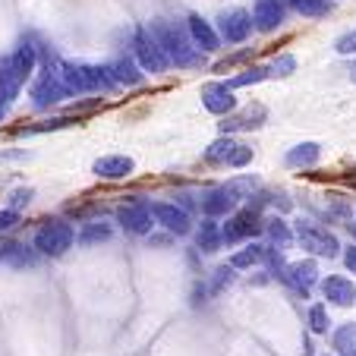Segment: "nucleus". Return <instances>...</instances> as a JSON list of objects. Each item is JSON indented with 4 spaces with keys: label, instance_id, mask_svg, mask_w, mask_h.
Listing matches in <instances>:
<instances>
[{
    "label": "nucleus",
    "instance_id": "obj_1",
    "mask_svg": "<svg viewBox=\"0 0 356 356\" xmlns=\"http://www.w3.org/2000/svg\"><path fill=\"white\" fill-rule=\"evenodd\" d=\"M148 32L155 35V41L161 44L164 57H168V63H174V67H180V70H195V67H202V63H205V54H202L199 47L193 44L189 32H183V29L174 26V22L155 19L152 26H148Z\"/></svg>",
    "mask_w": 356,
    "mask_h": 356
},
{
    "label": "nucleus",
    "instance_id": "obj_2",
    "mask_svg": "<svg viewBox=\"0 0 356 356\" xmlns=\"http://www.w3.org/2000/svg\"><path fill=\"white\" fill-rule=\"evenodd\" d=\"M259 186L256 177H234V180H227L224 186L211 189L209 195H202V211H205V218H224L230 215V211L236 209V205H243L246 199H252V189Z\"/></svg>",
    "mask_w": 356,
    "mask_h": 356
},
{
    "label": "nucleus",
    "instance_id": "obj_3",
    "mask_svg": "<svg viewBox=\"0 0 356 356\" xmlns=\"http://www.w3.org/2000/svg\"><path fill=\"white\" fill-rule=\"evenodd\" d=\"M293 236L300 240V246L306 249V252H312V256H318V259H334L337 249H341L337 236L331 234L328 227L316 224L312 218H300V221L293 224Z\"/></svg>",
    "mask_w": 356,
    "mask_h": 356
},
{
    "label": "nucleus",
    "instance_id": "obj_4",
    "mask_svg": "<svg viewBox=\"0 0 356 356\" xmlns=\"http://www.w3.org/2000/svg\"><path fill=\"white\" fill-rule=\"evenodd\" d=\"M205 164H215V168H246L252 161V148L236 142L230 133H224L221 139H215L205 148Z\"/></svg>",
    "mask_w": 356,
    "mask_h": 356
},
{
    "label": "nucleus",
    "instance_id": "obj_5",
    "mask_svg": "<svg viewBox=\"0 0 356 356\" xmlns=\"http://www.w3.org/2000/svg\"><path fill=\"white\" fill-rule=\"evenodd\" d=\"M73 243H76L73 224H67V221H44L38 227V234H35L32 246L38 249L41 256H63Z\"/></svg>",
    "mask_w": 356,
    "mask_h": 356
},
{
    "label": "nucleus",
    "instance_id": "obj_6",
    "mask_svg": "<svg viewBox=\"0 0 356 356\" xmlns=\"http://www.w3.org/2000/svg\"><path fill=\"white\" fill-rule=\"evenodd\" d=\"M262 234V215H259V205H243L234 209L227 218V224H221V243H240L249 236Z\"/></svg>",
    "mask_w": 356,
    "mask_h": 356
},
{
    "label": "nucleus",
    "instance_id": "obj_7",
    "mask_svg": "<svg viewBox=\"0 0 356 356\" xmlns=\"http://www.w3.org/2000/svg\"><path fill=\"white\" fill-rule=\"evenodd\" d=\"M70 98L67 86L60 82V76H57L54 63L47 60L41 70H35V82H32V104L35 108H51V104H57V101Z\"/></svg>",
    "mask_w": 356,
    "mask_h": 356
},
{
    "label": "nucleus",
    "instance_id": "obj_8",
    "mask_svg": "<svg viewBox=\"0 0 356 356\" xmlns=\"http://www.w3.org/2000/svg\"><path fill=\"white\" fill-rule=\"evenodd\" d=\"M133 57L136 63H139L145 73H164V70L170 67L168 57H164L161 44L155 41V35L148 32V29H136L133 35Z\"/></svg>",
    "mask_w": 356,
    "mask_h": 356
},
{
    "label": "nucleus",
    "instance_id": "obj_9",
    "mask_svg": "<svg viewBox=\"0 0 356 356\" xmlns=\"http://www.w3.org/2000/svg\"><path fill=\"white\" fill-rule=\"evenodd\" d=\"M252 16L246 13V10L234 7V10H224L221 16H218V38L227 41V44H243V41L252 35Z\"/></svg>",
    "mask_w": 356,
    "mask_h": 356
},
{
    "label": "nucleus",
    "instance_id": "obj_10",
    "mask_svg": "<svg viewBox=\"0 0 356 356\" xmlns=\"http://www.w3.org/2000/svg\"><path fill=\"white\" fill-rule=\"evenodd\" d=\"M148 209H152V218H155V224H161V227L170 230V234L186 236L189 230H193L189 211L180 209V205H174V202H148Z\"/></svg>",
    "mask_w": 356,
    "mask_h": 356
},
{
    "label": "nucleus",
    "instance_id": "obj_11",
    "mask_svg": "<svg viewBox=\"0 0 356 356\" xmlns=\"http://www.w3.org/2000/svg\"><path fill=\"white\" fill-rule=\"evenodd\" d=\"M117 221H120V227L133 236H142L155 227V224H152L155 221V218H152V209H148V202H142V199H133V202H127V205H120V209H117Z\"/></svg>",
    "mask_w": 356,
    "mask_h": 356
},
{
    "label": "nucleus",
    "instance_id": "obj_12",
    "mask_svg": "<svg viewBox=\"0 0 356 356\" xmlns=\"http://www.w3.org/2000/svg\"><path fill=\"white\" fill-rule=\"evenodd\" d=\"M265 117H268V111H265V104H259V101H252V104H246V108L240 111H230V114H224V120L218 123L221 127V133H243V129H256L265 123Z\"/></svg>",
    "mask_w": 356,
    "mask_h": 356
},
{
    "label": "nucleus",
    "instance_id": "obj_13",
    "mask_svg": "<svg viewBox=\"0 0 356 356\" xmlns=\"http://www.w3.org/2000/svg\"><path fill=\"white\" fill-rule=\"evenodd\" d=\"M202 104H205V111L215 117L230 114V111L236 108L234 88H230L227 82H205V86H202Z\"/></svg>",
    "mask_w": 356,
    "mask_h": 356
},
{
    "label": "nucleus",
    "instance_id": "obj_14",
    "mask_svg": "<svg viewBox=\"0 0 356 356\" xmlns=\"http://www.w3.org/2000/svg\"><path fill=\"white\" fill-rule=\"evenodd\" d=\"M287 16V0H256L252 3V26L259 32H275Z\"/></svg>",
    "mask_w": 356,
    "mask_h": 356
},
{
    "label": "nucleus",
    "instance_id": "obj_15",
    "mask_svg": "<svg viewBox=\"0 0 356 356\" xmlns=\"http://www.w3.org/2000/svg\"><path fill=\"white\" fill-rule=\"evenodd\" d=\"M281 281H287L293 290H300L302 296L312 290V284L318 281V268H316V262L312 259H302V262H290V265H284V271H281Z\"/></svg>",
    "mask_w": 356,
    "mask_h": 356
},
{
    "label": "nucleus",
    "instance_id": "obj_16",
    "mask_svg": "<svg viewBox=\"0 0 356 356\" xmlns=\"http://www.w3.org/2000/svg\"><path fill=\"white\" fill-rule=\"evenodd\" d=\"M186 32L189 38H193V44L199 47L202 54H211V51H218L221 47V38H218V29L211 26V22H205L199 13H193L186 19Z\"/></svg>",
    "mask_w": 356,
    "mask_h": 356
},
{
    "label": "nucleus",
    "instance_id": "obj_17",
    "mask_svg": "<svg viewBox=\"0 0 356 356\" xmlns=\"http://www.w3.org/2000/svg\"><path fill=\"white\" fill-rule=\"evenodd\" d=\"M7 67L13 70V73L22 79V86H26V82L35 76V70H38V47H35L32 41H22L13 54L7 57Z\"/></svg>",
    "mask_w": 356,
    "mask_h": 356
},
{
    "label": "nucleus",
    "instance_id": "obj_18",
    "mask_svg": "<svg viewBox=\"0 0 356 356\" xmlns=\"http://www.w3.org/2000/svg\"><path fill=\"white\" fill-rule=\"evenodd\" d=\"M322 293H325V300L334 302V306H353L356 302V284L343 275H328L322 281Z\"/></svg>",
    "mask_w": 356,
    "mask_h": 356
},
{
    "label": "nucleus",
    "instance_id": "obj_19",
    "mask_svg": "<svg viewBox=\"0 0 356 356\" xmlns=\"http://www.w3.org/2000/svg\"><path fill=\"white\" fill-rule=\"evenodd\" d=\"M92 170L101 177V180H127L136 170V161L127 155H104L92 164Z\"/></svg>",
    "mask_w": 356,
    "mask_h": 356
},
{
    "label": "nucleus",
    "instance_id": "obj_20",
    "mask_svg": "<svg viewBox=\"0 0 356 356\" xmlns=\"http://www.w3.org/2000/svg\"><path fill=\"white\" fill-rule=\"evenodd\" d=\"M35 262H38V256L26 243H3L0 246V265H7V268H32Z\"/></svg>",
    "mask_w": 356,
    "mask_h": 356
},
{
    "label": "nucleus",
    "instance_id": "obj_21",
    "mask_svg": "<svg viewBox=\"0 0 356 356\" xmlns=\"http://www.w3.org/2000/svg\"><path fill=\"white\" fill-rule=\"evenodd\" d=\"M108 70H111V79H114L117 86H139V82L145 79V70L136 63V57H117Z\"/></svg>",
    "mask_w": 356,
    "mask_h": 356
},
{
    "label": "nucleus",
    "instance_id": "obj_22",
    "mask_svg": "<svg viewBox=\"0 0 356 356\" xmlns=\"http://www.w3.org/2000/svg\"><path fill=\"white\" fill-rule=\"evenodd\" d=\"M19 92H22V79L7 67V60H3V67H0V120L7 117L10 104L16 101Z\"/></svg>",
    "mask_w": 356,
    "mask_h": 356
},
{
    "label": "nucleus",
    "instance_id": "obj_23",
    "mask_svg": "<svg viewBox=\"0 0 356 356\" xmlns=\"http://www.w3.org/2000/svg\"><path fill=\"white\" fill-rule=\"evenodd\" d=\"M318 158H322V145L318 142H300V145H293L287 152V168H312V164H318Z\"/></svg>",
    "mask_w": 356,
    "mask_h": 356
},
{
    "label": "nucleus",
    "instance_id": "obj_24",
    "mask_svg": "<svg viewBox=\"0 0 356 356\" xmlns=\"http://www.w3.org/2000/svg\"><path fill=\"white\" fill-rule=\"evenodd\" d=\"M195 243L205 252H215L221 246V224H218V218H205V224L195 230Z\"/></svg>",
    "mask_w": 356,
    "mask_h": 356
},
{
    "label": "nucleus",
    "instance_id": "obj_25",
    "mask_svg": "<svg viewBox=\"0 0 356 356\" xmlns=\"http://www.w3.org/2000/svg\"><path fill=\"white\" fill-rule=\"evenodd\" d=\"M111 234H114V227H111L108 221H92L82 227V234H76V243H79V246H95V243L111 240Z\"/></svg>",
    "mask_w": 356,
    "mask_h": 356
},
{
    "label": "nucleus",
    "instance_id": "obj_26",
    "mask_svg": "<svg viewBox=\"0 0 356 356\" xmlns=\"http://www.w3.org/2000/svg\"><path fill=\"white\" fill-rule=\"evenodd\" d=\"M262 230L268 234V240L275 243L277 249L290 246V240H293V230H290V224L284 221V218H271V221H265V224H262Z\"/></svg>",
    "mask_w": 356,
    "mask_h": 356
},
{
    "label": "nucleus",
    "instance_id": "obj_27",
    "mask_svg": "<svg viewBox=\"0 0 356 356\" xmlns=\"http://www.w3.org/2000/svg\"><path fill=\"white\" fill-rule=\"evenodd\" d=\"M334 350L341 356H356V322H347L334 331Z\"/></svg>",
    "mask_w": 356,
    "mask_h": 356
},
{
    "label": "nucleus",
    "instance_id": "obj_28",
    "mask_svg": "<svg viewBox=\"0 0 356 356\" xmlns=\"http://www.w3.org/2000/svg\"><path fill=\"white\" fill-rule=\"evenodd\" d=\"M262 256H265L262 243H249L243 252H234V256H230V265H234V268H252V265L262 262Z\"/></svg>",
    "mask_w": 356,
    "mask_h": 356
},
{
    "label": "nucleus",
    "instance_id": "obj_29",
    "mask_svg": "<svg viewBox=\"0 0 356 356\" xmlns=\"http://www.w3.org/2000/svg\"><path fill=\"white\" fill-rule=\"evenodd\" d=\"M268 79V67H249V70H243L240 76H234V79H227V86L234 88H246V86H259V82H265Z\"/></svg>",
    "mask_w": 356,
    "mask_h": 356
},
{
    "label": "nucleus",
    "instance_id": "obj_30",
    "mask_svg": "<svg viewBox=\"0 0 356 356\" xmlns=\"http://www.w3.org/2000/svg\"><path fill=\"white\" fill-rule=\"evenodd\" d=\"M293 70H296V57L293 54H281V57H275V60H271L268 79H271V76H275V79H287Z\"/></svg>",
    "mask_w": 356,
    "mask_h": 356
},
{
    "label": "nucleus",
    "instance_id": "obj_31",
    "mask_svg": "<svg viewBox=\"0 0 356 356\" xmlns=\"http://www.w3.org/2000/svg\"><path fill=\"white\" fill-rule=\"evenodd\" d=\"M328 306H325V302H316V306H312L309 309V328L316 331V334H325V331H328Z\"/></svg>",
    "mask_w": 356,
    "mask_h": 356
},
{
    "label": "nucleus",
    "instance_id": "obj_32",
    "mask_svg": "<svg viewBox=\"0 0 356 356\" xmlns=\"http://www.w3.org/2000/svg\"><path fill=\"white\" fill-rule=\"evenodd\" d=\"M234 265H230V268H227V265H224V268H218L215 271V277H211V293H221V290L224 287H230V284H234Z\"/></svg>",
    "mask_w": 356,
    "mask_h": 356
},
{
    "label": "nucleus",
    "instance_id": "obj_33",
    "mask_svg": "<svg viewBox=\"0 0 356 356\" xmlns=\"http://www.w3.org/2000/svg\"><path fill=\"white\" fill-rule=\"evenodd\" d=\"M334 51H337V54H343V57L356 54V29H350V32H343L341 38L334 41Z\"/></svg>",
    "mask_w": 356,
    "mask_h": 356
},
{
    "label": "nucleus",
    "instance_id": "obj_34",
    "mask_svg": "<svg viewBox=\"0 0 356 356\" xmlns=\"http://www.w3.org/2000/svg\"><path fill=\"white\" fill-rule=\"evenodd\" d=\"M16 224H19V211H16V209H3V211H0V234L13 230Z\"/></svg>",
    "mask_w": 356,
    "mask_h": 356
},
{
    "label": "nucleus",
    "instance_id": "obj_35",
    "mask_svg": "<svg viewBox=\"0 0 356 356\" xmlns=\"http://www.w3.org/2000/svg\"><path fill=\"white\" fill-rule=\"evenodd\" d=\"M29 202H32V189H16V193L10 195V209H22Z\"/></svg>",
    "mask_w": 356,
    "mask_h": 356
},
{
    "label": "nucleus",
    "instance_id": "obj_36",
    "mask_svg": "<svg viewBox=\"0 0 356 356\" xmlns=\"http://www.w3.org/2000/svg\"><path fill=\"white\" fill-rule=\"evenodd\" d=\"M343 265H347V268L356 275V246H350L347 252H343Z\"/></svg>",
    "mask_w": 356,
    "mask_h": 356
},
{
    "label": "nucleus",
    "instance_id": "obj_37",
    "mask_svg": "<svg viewBox=\"0 0 356 356\" xmlns=\"http://www.w3.org/2000/svg\"><path fill=\"white\" fill-rule=\"evenodd\" d=\"M347 73H350V82H356V60L350 63V70H347Z\"/></svg>",
    "mask_w": 356,
    "mask_h": 356
},
{
    "label": "nucleus",
    "instance_id": "obj_38",
    "mask_svg": "<svg viewBox=\"0 0 356 356\" xmlns=\"http://www.w3.org/2000/svg\"><path fill=\"white\" fill-rule=\"evenodd\" d=\"M350 186H356V170H353V174H350Z\"/></svg>",
    "mask_w": 356,
    "mask_h": 356
},
{
    "label": "nucleus",
    "instance_id": "obj_39",
    "mask_svg": "<svg viewBox=\"0 0 356 356\" xmlns=\"http://www.w3.org/2000/svg\"><path fill=\"white\" fill-rule=\"evenodd\" d=\"M347 230H350V234H353V236H356V224H347Z\"/></svg>",
    "mask_w": 356,
    "mask_h": 356
}]
</instances>
